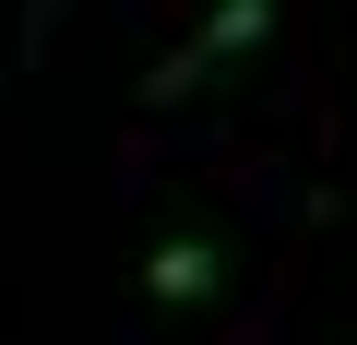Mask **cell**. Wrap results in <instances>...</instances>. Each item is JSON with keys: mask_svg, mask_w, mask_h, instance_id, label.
<instances>
[{"mask_svg": "<svg viewBox=\"0 0 357 345\" xmlns=\"http://www.w3.org/2000/svg\"><path fill=\"white\" fill-rule=\"evenodd\" d=\"M262 36H274V0H215V13L178 36L155 72H143V107H178V95H203V72H227V60H238V48H262Z\"/></svg>", "mask_w": 357, "mask_h": 345, "instance_id": "6da1fadb", "label": "cell"}, {"mask_svg": "<svg viewBox=\"0 0 357 345\" xmlns=\"http://www.w3.org/2000/svg\"><path fill=\"white\" fill-rule=\"evenodd\" d=\"M215 286H227V250H215V238H155V250H143V298H155V309H203Z\"/></svg>", "mask_w": 357, "mask_h": 345, "instance_id": "7a4b0ae2", "label": "cell"}]
</instances>
